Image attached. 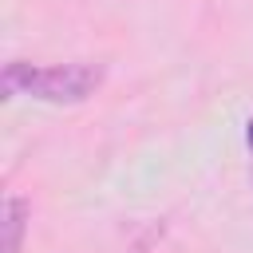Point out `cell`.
Listing matches in <instances>:
<instances>
[{
	"label": "cell",
	"instance_id": "cell-2",
	"mask_svg": "<svg viewBox=\"0 0 253 253\" xmlns=\"http://www.w3.org/2000/svg\"><path fill=\"white\" fill-rule=\"evenodd\" d=\"M28 225H32V202L24 194H8L0 210V237H4L0 253H24Z\"/></svg>",
	"mask_w": 253,
	"mask_h": 253
},
{
	"label": "cell",
	"instance_id": "cell-3",
	"mask_svg": "<svg viewBox=\"0 0 253 253\" xmlns=\"http://www.w3.org/2000/svg\"><path fill=\"white\" fill-rule=\"evenodd\" d=\"M245 142H249V150H253V119L245 123Z\"/></svg>",
	"mask_w": 253,
	"mask_h": 253
},
{
	"label": "cell",
	"instance_id": "cell-1",
	"mask_svg": "<svg viewBox=\"0 0 253 253\" xmlns=\"http://www.w3.org/2000/svg\"><path fill=\"white\" fill-rule=\"evenodd\" d=\"M103 79H107V67L87 63V59H75V63H24V59H12V63H4L0 87H4V99L28 95V99L47 103V107H75V103H87L103 87Z\"/></svg>",
	"mask_w": 253,
	"mask_h": 253
}]
</instances>
